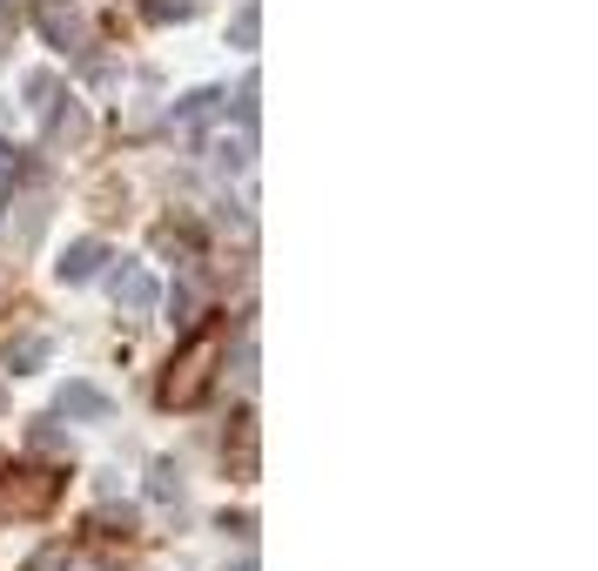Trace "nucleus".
Returning <instances> with one entry per match:
<instances>
[{"mask_svg": "<svg viewBox=\"0 0 598 571\" xmlns=\"http://www.w3.org/2000/svg\"><path fill=\"white\" fill-rule=\"evenodd\" d=\"M102 269V242H74V250L61 256V283H88Z\"/></svg>", "mask_w": 598, "mask_h": 571, "instance_id": "nucleus-5", "label": "nucleus"}, {"mask_svg": "<svg viewBox=\"0 0 598 571\" xmlns=\"http://www.w3.org/2000/svg\"><path fill=\"white\" fill-rule=\"evenodd\" d=\"M8 202H14V155L0 148V209H8Z\"/></svg>", "mask_w": 598, "mask_h": 571, "instance_id": "nucleus-8", "label": "nucleus"}, {"mask_svg": "<svg viewBox=\"0 0 598 571\" xmlns=\"http://www.w3.org/2000/svg\"><path fill=\"white\" fill-rule=\"evenodd\" d=\"M229 357V322H209V330H196L182 343V357L168 363V383H161V403H176V411H189V403H202L216 390V363Z\"/></svg>", "mask_w": 598, "mask_h": 571, "instance_id": "nucleus-1", "label": "nucleus"}, {"mask_svg": "<svg viewBox=\"0 0 598 571\" xmlns=\"http://www.w3.org/2000/svg\"><path fill=\"white\" fill-rule=\"evenodd\" d=\"M61 417H88V424H95V417H108V396H102L95 383H67V390H61Z\"/></svg>", "mask_w": 598, "mask_h": 571, "instance_id": "nucleus-4", "label": "nucleus"}, {"mask_svg": "<svg viewBox=\"0 0 598 571\" xmlns=\"http://www.w3.org/2000/svg\"><path fill=\"white\" fill-rule=\"evenodd\" d=\"M148 14L168 21V14H196V0H148Z\"/></svg>", "mask_w": 598, "mask_h": 571, "instance_id": "nucleus-9", "label": "nucleus"}, {"mask_svg": "<svg viewBox=\"0 0 598 571\" xmlns=\"http://www.w3.org/2000/svg\"><path fill=\"white\" fill-rule=\"evenodd\" d=\"M8 363H14V370H41V363H48V337H21V343H8Z\"/></svg>", "mask_w": 598, "mask_h": 571, "instance_id": "nucleus-6", "label": "nucleus"}, {"mask_svg": "<svg viewBox=\"0 0 598 571\" xmlns=\"http://www.w3.org/2000/svg\"><path fill=\"white\" fill-rule=\"evenodd\" d=\"M235 41H242V47H255V8H242V14H235Z\"/></svg>", "mask_w": 598, "mask_h": 571, "instance_id": "nucleus-10", "label": "nucleus"}, {"mask_svg": "<svg viewBox=\"0 0 598 571\" xmlns=\"http://www.w3.org/2000/svg\"><path fill=\"white\" fill-rule=\"evenodd\" d=\"M155 296H161V289H155V276H148V269H115V303H122L128 316H148V309H155Z\"/></svg>", "mask_w": 598, "mask_h": 571, "instance_id": "nucleus-2", "label": "nucleus"}, {"mask_svg": "<svg viewBox=\"0 0 598 571\" xmlns=\"http://www.w3.org/2000/svg\"><path fill=\"white\" fill-rule=\"evenodd\" d=\"M216 102H222V95H189V102L176 108V121H209V115H216Z\"/></svg>", "mask_w": 598, "mask_h": 571, "instance_id": "nucleus-7", "label": "nucleus"}, {"mask_svg": "<svg viewBox=\"0 0 598 571\" xmlns=\"http://www.w3.org/2000/svg\"><path fill=\"white\" fill-rule=\"evenodd\" d=\"M34 21H41V34H48L54 47H74V41H81V21H74V8H61V0H41Z\"/></svg>", "mask_w": 598, "mask_h": 571, "instance_id": "nucleus-3", "label": "nucleus"}]
</instances>
